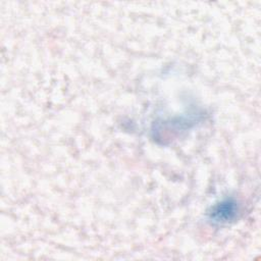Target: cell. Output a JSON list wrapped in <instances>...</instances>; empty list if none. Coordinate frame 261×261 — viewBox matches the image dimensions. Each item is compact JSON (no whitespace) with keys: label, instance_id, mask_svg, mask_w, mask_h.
Wrapping results in <instances>:
<instances>
[{"label":"cell","instance_id":"6da1fadb","mask_svg":"<svg viewBox=\"0 0 261 261\" xmlns=\"http://www.w3.org/2000/svg\"><path fill=\"white\" fill-rule=\"evenodd\" d=\"M237 212V205L230 200L223 201L216 205L211 213V218L215 221H228L230 220Z\"/></svg>","mask_w":261,"mask_h":261}]
</instances>
